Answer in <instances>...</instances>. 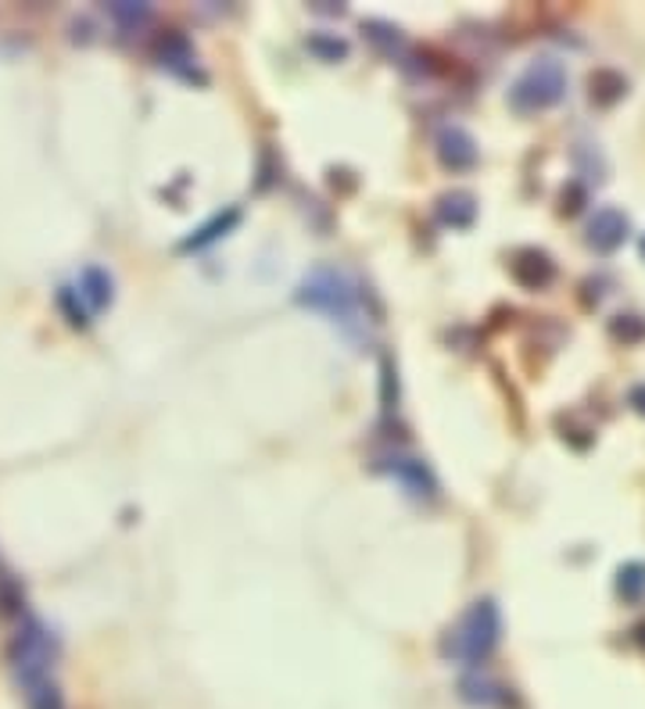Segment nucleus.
<instances>
[{
  "mask_svg": "<svg viewBox=\"0 0 645 709\" xmlns=\"http://www.w3.org/2000/svg\"><path fill=\"white\" fill-rule=\"evenodd\" d=\"M298 302L305 308H316V312L330 316V322L333 327H341L344 338H352V341L366 338L363 298H359V287L341 273V269H330V265L313 269V273L302 280Z\"/></svg>",
  "mask_w": 645,
  "mask_h": 709,
  "instance_id": "nucleus-1",
  "label": "nucleus"
},
{
  "mask_svg": "<svg viewBox=\"0 0 645 709\" xmlns=\"http://www.w3.org/2000/svg\"><path fill=\"white\" fill-rule=\"evenodd\" d=\"M499 638H502L499 605L492 599H481V602H473L470 610L459 616V624L448 630L445 652H448V660L477 666L495 652Z\"/></svg>",
  "mask_w": 645,
  "mask_h": 709,
  "instance_id": "nucleus-2",
  "label": "nucleus"
},
{
  "mask_svg": "<svg viewBox=\"0 0 645 709\" xmlns=\"http://www.w3.org/2000/svg\"><path fill=\"white\" fill-rule=\"evenodd\" d=\"M55 655H58V641L55 635L40 624V621H25L22 630L15 635V641H11V649H8V660H11V674H15V681L25 688H33V685H40V681L50 677V666H55Z\"/></svg>",
  "mask_w": 645,
  "mask_h": 709,
  "instance_id": "nucleus-3",
  "label": "nucleus"
},
{
  "mask_svg": "<svg viewBox=\"0 0 645 709\" xmlns=\"http://www.w3.org/2000/svg\"><path fill=\"white\" fill-rule=\"evenodd\" d=\"M566 94V72L556 58H538L524 69L520 80L513 83L509 101L516 111H546L560 105Z\"/></svg>",
  "mask_w": 645,
  "mask_h": 709,
  "instance_id": "nucleus-4",
  "label": "nucleus"
},
{
  "mask_svg": "<svg viewBox=\"0 0 645 709\" xmlns=\"http://www.w3.org/2000/svg\"><path fill=\"white\" fill-rule=\"evenodd\" d=\"M628 237V218L617 209H602L588 223V244L596 251H617Z\"/></svg>",
  "mask_w": 645,
  "mask_h": 709,
  "instance_id": "nucleus-5",
  "label": "nucleus"
},
{
  "mask_svg": "<svg viewBox=\"0 0 645 709\" xmlns=\"http://www.w3.org/2000/svg\"><path fill=\"white\" fill-rule=\"evenodd\" d=\"M437 154H442V162L448 169H470L477 162V144L462 126H448L442 129V137H437Z\"/></svg>",
  "mask_w": 645,
  "mask_h": 709,
  "instance_id": "nucleus-6",
  "label": "nucleus"
},
{
  "mask_svg": "<svg viewBox=\"0 0 645 709\" xmlns=\"http://www.w3.org/2000/svg\"><path fill=\"white\" fill-rule=\"evenodd\" d=\"M513 276H516V283H524L527 291H538L556 276V265H552V258L546 251L531 248V251H520L513 258Z\"/></svg>",
  "mask_w": 645,
  "mask_h": 709,
  "instance_id": "nucleus-7",
  "label": "nucleus"
},
{
  "mask_svg": "<svg viewBox=\"0 0 645 709\" xmlns=\"http://www.w3.org/2000/svg\"><path fill=\"white\" fill-rule=\"evenodd\" d=\"M391 462H395L391 473L398 476V484H402L412 498H431L437 492L434 476L423 462H417V459H391Z\"/></svg>",
  "mask_w": 645,
  "mask_h": 709,
  "instance_id": "nucleus-8",
  "label": "nucleus"
},
{
  "mask_svg": "<svg viewBox=\"0 0 645 709\" xmlns=\"http://www.w3.org/2000/svg\"><path fill=\"white\" fill-rule=\"evenodd\" d=\"M159 58H162V69H169V72H179V75H187V80H194V50L190 44L184 40L179 33H165L162 40H159ZM201 80V75H198Z\"/></svg>",
  "mask_w": 645,
  "mask_h": 709,
  "instance_id": "nucleus-9",
  "label": "nucleus"
},
{
  "mask_svg": "<svg viewBox=\"0 0 645 709\" xmlns=\"http://www.w3.org/2000/svg\"><path fill=\"white\" fill-rule=\"evenodd\" d=\"M80 298L86 302L90 312H101V308H108L112 305V276L105 273V269H97V265H90L83 269V276H80Z\"/></svg>",
  "mask_w": 645,
  "mask_h": 709,
  "instance_id": "nucleus-10",
  "label": "nucleus"
},
{
  "mask_svg": "<svg viewBox=\"0 0 645 709\" xmlns=\"http://www.w3.org/2000/svg\"><path fill=\"white\" fill-rule=\"evenodd\" d=\"M437 215H442L448 226H470L473 215H477V204H473L470 193L456 190V193H445V198H442V204H437Z\"/></svg>",
  "mask_w": 645,
  "mask_h": 709,
  "instance_id": "nucleus-11",
  "label": "nucleus"
},
{
  "mask_svg": "<svg viewBox=\"0 0 645 709\" xmlns=\"http://www.w3.org/2000/svg\"><path fill=\"white\" fill-rule=\"evenodd\" d=\"M459 692H462V699L467 702H473V706H495V702H502V688L495 685V681H488V677H467L459 685Z\"/></svg>",
  "mask_w": 645,
  "mask_h": 709,
  "instance_id": "nucleus-12",
  "label": "nucleus"
},
{
  "mask_svg": "<svg viewBox=\"0 0 645 709\" xmlns=\"http://www.w3.org/2000/svg\"><path fill=\"white\" fill-rule=\"evenodd\" d=\"M237 218H241V215H237V209H230L226 215H215L209 226H201L198 234H194V237H187V240H184V248H204V244L219 240V237L226 234L230 226H237Z\"/></svg>",
  "mask_w": 645,
  "mask_h": 709,
  "instance_id": "nucleus-13",
  "label": "nucleus"
},
{
  "mask_svg": "<svg viewBox=\"0 0 645 709\" xmlns=\"http://www.w3.org/2000/svg\"><path fill=\"white\" fill-rule=\"evenodd\" d=\"M25 702H30V709H64L61 702V692L55 681H40V685H33V688H25Z\"/></svg>",
  "mask_w": 645,
  "mask_h": 709,
  "instance_id": "nucleus-14",
  "label": "nucleus"
},
{
  "mask_svg": "<svg viewBox=\"0 0 645 709\" xmlns=\"http://www.w3.org/2000/svg\"><path fill=\"white\" fill-rule=\"evenodd\" d=\"M617 588H621L624 599H642L645 595V566L642 563H628L621 570V580H617Z\"/></svg>",
  "mask_w": 645,
  "mask_h": 709,
  "instance_id": "nucleus-15",
  "label": "nucleus"
},
{
  "mask_svg": "<svg viewBox=\"0 0 645 709\" xmlns=\"http://www.w3.org/2000/svg\"><path fill=\"white\" fill-rule=\"evenodd\" d=\"M624 322H613V333L617 338H624V341H638L645 338V322L638 316H621Z\"/></svg>",
  "mask_w": 645,
  "mask_h": 709,
  "instance_id": "nucleus-16",
  "label": "nucleus"
},
{
  "mask_svg": "<svg viewBox=\"0 0 645 709\" xmlns=\"http://www.w3.org/2000/svg\"><path fill=\"white\" fill-rule=\"evenodd\" d=\"M108 11H112V19H115V22H126V25L144 22V19L151 15V11H148L144 4H137V8H129V4H112Z\"/></svg>",
  "mask_w": 645,
  "mask_h": 709,
  "instance_id": "nucleus-17",
  "label": "nucleus"
},
{
  "mask_svg": "<svg viewBox=\"0 0 645 709\" xmlns=\"http://www.w3.org/2000/svg\"><path fill=\"white\" fill-rule=\"evenodd\" d=\"M642 255H645V237H642Z\"/></svg>",
  "mask_w": 645,
  "mask_h": 709,
  "instance_id": "nucleus-18",
  "label": "nucleus"
}]
</instances>
